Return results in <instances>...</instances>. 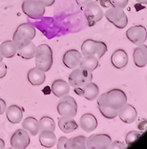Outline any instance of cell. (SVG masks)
<instances>
[{
    "instance_id": "obj_1",
    "label": "cell",
    "mask_w": 147,
    "mask_h": 149,
    "mask_svg": "<svg viewBox=\"0 0 147 149\" xmlns=\"http://www.w3.org/2000/svg\"><path fill=\"white\" fill-rule=\"evenodd\" d=\"M127 103V95L120 89H112L102 94L97 99V104H103L119 110Z\"/></svg>"
},
{
    "instance_id": "obj_2",
    "label": "cell",
    "mask_w": 147,
    "mask_h": 149,
    "mask_svg": "<svg viewBox=\"0 0 147 149\" xmlns=\"http://www.w3.org/2000/svg\"><path fill=\"white\" fill-rule=\"evenodd\" d=\"M36 67L43 71L48 72L53 63L52 50L46 44H41L36 47L35 52Z\"/></svg>"
},
{
    "instance_id": "obj_3",
    "label": "cell",
    "mask_w": 147,
    "mask_h": 149,
    "mask_svg": "<svg viewBox=\"0 0 147 149\" xmlns=\"http://www.w3.org/2000/svg\"><path fill=\"white\" fill-rule=\"evenodd\" d=\"M36 35V30L32 25L22 23L17 27L13 35V41L17 46V49L28 45L32 41Z\"/></svg>"
},
{
    "instance_id": "obj_4",
    "label": "cell",
    "mask_w": 147,
    "mask_h": 149,
    "mask_svg": "<svg viewBox=\"0 0 147 149\" xmlns=\"http://www.w3.org/2000/svg\"><path fill=\"white\" fill-rule=\"evenodd\" d=\"M81 51L84 56L95 55L100 59L108 51V48L104 42L88 39L81 45Z\"/></svg>"
},
{
    "instance_id": "obj_5",
    "label": "cell",
    "mask_w": 147,
    "mask_h": 149,
    "mask_svg": "<svg viewBox=\"0 0 147 149\" xmlns=\"http://www.w3.org/2000/svg\"><path fill=\"white\" fill-rule=\"evenodd\" d=\"M104 16L115 27L123 29L128 25V17L123 8L112 6L108 8Z\"/></svg>"
},
{
    "instance_id": "obj_6",
    "label": "cell",
    "mask_w": 147,
    "mask_h": 149,
    "mask_svg": "<svg viewBox=\"0 0 147 149\" xmlns=\"http://www.w3.org/2000/svg\"><path fill=\"white\" fill-rule=\"evenodd\" d=\"M57 110L61 116L74 117L77 114L78 105L73 97L66 95L61 97L57 106Z\"/></svg>"
},
{
    "instance_id": "obj_7",
    "label": "cell",
    "mask_w": 147,
    "mask_h": 149,
    "mask_svg": "<svg viewBox=\"0 0 147 149\" xmlns=\"http://www.w3.org/2000/svg\"><path fill=\"white\" fill-rule=\"evenodd\" d=\"M45 8L38 0H24L22 10L25 15L32 19H40L45 14Z\"/></svg>"
},
{
    "instance_id": "obj_8",
    "label": "cell",
    "mask_w": 147,
    "mask_h": 149,
    "mask_svg": "<svg viewBox=\"0 0 147 149\" xmlns=\"http://www.w3.org/2000/svg\"><path fill=\"white\" fill-rule=\"evenodd\" d=\"M92 72L82 70L81 68H76L69 74V84L74 88L81 87L86 84L92 81Z\"/></svg>"
},
{
    "instance_id": "obj_9",
    "label": "cell",
    "mask_w": 147,
    "mask_h": 149,
    "mask_svg": "<svg viewBox=\"0 0 147 149\" xmlns=\"http://www.w3.org/2000/svg\"><path fill=\"white\" fill-rule=\"evenodd\" d=\"M85 15L89 27H92L103 18L104 13L97 2L91 1L85 5Z\"/></svg>"
},
{
    "instance_id": "obj_10",
    "label": "cell",
    "mask_w": 147,
    "mask_h": 149,
    "mask_svg": "<svg viewBox=\"0 0 147 149\" xmlns=\"http://www.w3.org/2000/svg\"><path fill=\"white\" fill-rule=\"evenodd\" d=\"M111 142V138L108 134H93L87 138L86 147L89 149H107Z\"/></svg>"
},
{
    "instance_id": "obj_11",
    "label": "cell",
    "mask_w": 147,
    "mask_h": 149,
    "mask_svg": "<svg viewBox=\"0 0 147 149\" xmlns=\"http://www.w3.org/2000/svg\"><path fill=\"white\" fill-rule=\"evenodd\" d=\"M126 37L136 46L144 44L147 39L146 29L143 26H134L126 31Z\"/></svg>"
},
{
    "instance_id": "obj_12",
    "label": "cell",
    "mask_w": 147,
    "mask_h": 149,
    "mask_svg": "<svg viewBox=\"0 0 147 149\" xmlns=\"http://www.w3.org/2000/svg\"><path fill=\"white\" fill-rule=\"evenodd\" d=\"M30 136L26 130L18 129L14 133L10 138V146L16 149H25L29 146Z\"/></svg>"
},
{
    "instance_id": "obj_13",
    "label": "cell",
    "mask_w": 147,
    "mask_h": 149,
    "mask_svg": "<svg viewBox=\"0 0 147 149\" xmlns=\"http://www.w3.org/2000/svg\"><path fill=\"white\" fill-rule=\"evenodd\" d=\"M74 92L78 95L86 98L87 100L93 101L98 97L99 89L96 84L90 81L81 87L74 88Z\"/></svg>"
},
{
    "instance_id": "obj_14",
    "label": "cell",
    "mask_w": 147,
    "mask_h": 149,
    "mask_svg": "<svg viewBox=\"0 0 147 149\" xmlns=\"http://www.w3.org/2000/svg\"><path fill=\"white\" fill-rule=\"evenodd\" d=\"M82 59V55L76 49H70L64 53L63 56V63L69 69H76L78 67Z\"/></svg>"
},
{
    "instance_id": "obj_15",
    "label": "cell",
    "mask_w": 147,
    "mask_h": 149,
    "mask_svg": "<svg viewBox=\"0 0 147 149\" xmlns=\"http://www.w3.org/2000/svg\"><path fill=\"white\" fill-rule=\"evenodd\" d=\"M117 116L121 121L126 124H132L135 122L137 117V110L132 105L126 103L119 109Z\"/></svg>"
},
{
    "instance_id": "obj_16",
    "label": "cell",
    "mask_w": 147,
    "mask_h": 149,
    "mask_svg": "<svg viewBox=\"0 0 147 149\" xmlns=\"http://www.w3.org/2000/svg\"><path fill=\"white\" fill-rule=\"evenodd\" d=\"M111 63L116 69L122 70L128 64L129 62V57L127 52L123 49H117L112 54L111 58Z\"/></svg>"
},
{
    "instance_id": "obj_17",
    "label": "cell",
    "mask_w": 147,
    "mask_h": 149,
    "mask_svg": "<svg viewBox=\"0 0 147 149\" xmlns=\"http://www.w3.org/2000/svg\"><path fill=\"white\" fill-rule=\"evenodd\" d=\"M134 63L137 67L142 68L147 65V46L142 44L137 46L133 52Z\"/></svg>"
},
{
    "instance_id": "obj_18",
    "label": "cell",
    "mask_w": 147,
    "mask_h": 149,
    "mask_svg": "<svg viewBox=\"0 0 147 149\" xmlns=\"http://www.w3.org/2000/svg\"><path fill=\"white\" fill-rule=\"evenodd\" d=\"M79 122L81 128L87 133L92 132L98 126L97 118L91 113H85L81 116Z\"/></svg>"
},
{
    "instance_id": "obj_19",
    "label": "cell",
    "mask_w": 147,
    "mask_h": 149,
    "mask_svg": "<svg viewBox=\"0 0 147 149\" xmlns=\"http://www.w3.org/2000/svg\"><path fill=\"white\" fill-rule=\"evenodd\" d=\"M28 81L33 86H38L42 85L46 81L45 72L40 69L35 67L31 69L27 74Z\"/></svg>"
},
{
    "instance_id": "obj_20",
    "label": "cell",
    "mask_w": 147,
    "mask_h": 149,
    "mask_svg": "<svg viewBox=\"0 0 147 149\" xmlns=\"http://www.w3.org/2000/svg\"><path fill=\"white\" fill-rule=\"evenodd\" d=\"M52 92L57 98H61L67 95L70 90L69 84L63 79H57L52 84Z\"/></svg>"
},
{
    "instance_id": "obj_21",
    "label": "cell",
    "mask_w": 147,
    "mask_h": 149,
    "mask_svg": "<svg viewBox=\"0 0 147 149\" xmlns=\"http://www.w3.org/2000/svg\"><path fill=\"white\" fill-rule=\"evenodd\" d=\"M58 126L64 134H70L78 127V124L73 119V117L68 116H61L58 120Z\"/></svg>"
},
{
    "instance_id": "obj_22",
    "label": "cell",
    "mask_w": 147,
    "mask_h": 149,
    "mask_svg": "<svg viewBox=\"0 0 147 149\" xmlns=\"http://www.w3.org/2000/svg\"><path fill=\"white\" fill-rule=\"evenodd\" d=\"M6 117L11 124H19L22 119V110L17 104H12L6 109Z\"/></svg>"
},
{
    "instance_id": "obj_23",
    "label": "cell",
    "mask_w": 147,
    "mask_h": 149,
    "mask_svg": "<svg viewBox=\"0 0 147 149\" xmlns=\"http://www.w3.org/2000/svg\"><path fill=\"white\" fill-rule=\"evenodd\" d=\"M39 141L41 146L49 148L56 144L57 138L53 131L46 130H41L39 134Z\"/></svg>"
},
{
    "instance_id": "obj_24",
    "label": "cell",
    "mask_w": 147,
    "mask_h": 149,
    "mask_svg": "<svg viewBox=\"0 0 147 149\" xmlns=\"http://www.w3.org/2000/svg\"><path fill=\"white\" fill-rule=\"evenodd\" d=\"M99 59L97 56L95 55H86L82 57L79 64V68L88 72H92L97 68L99 65Z\"/></svg>"
},
{
    "instance_id": "obj_25",
    "label": "cell",
    "mask_w": 147,
    "mask_h": 149,
    "mask_svg": "<svg viewBox=\"0 0 147 149\" xmlns=\"http://www.w3.org/2000/svg\"><path fill=\"white\" fill-rule=\"evenodd\" d=\"M22 128L32 136L37 135L40 131V125H39V121L32 116H29L24 119L22 122Z\"/></svg>"
},
{
    "instance_id": "obj_26",
    "label": "cell",
    "mask_w": 147,
    "mask_h": 149,
    "mask_svg": "<svg viewBox=\"0 0 147 149\" xmlns=\"http://www.w3.org/2000/svg\"><path fill=\"white\" fill-rule=\"evenodd\" d=\"M17 47L13 40L5 41L0 45V53L3 58H14L17 54Z\"/></svg>"
},
{
    "instance_id": "obj_27",
    "label": "cell",
    "mask_w": 147,
    "mask_h": 149,
    "mask_svg": "<svg viewBox=\"0 0 147 149\" xmlns=\"http://www.w3.org/2000/svg\"><path fill=\"white\" fill-rule=\"evenodd\" d=\"M86 139L85 136H78L68 139L66 144V149H86Z\"/></svg>"
},
{
    "instance_id": "obj_28",
    "label": "cell",
    "mask_w": 147,
    "mask_h": 149,
    "mask_svg": "<svg viewBox=\"0 0 147 149\" xmlns=\"http://www.w3.org/2000/svg\"><path fill=\"white\" fill-rule=\"evenodd\" d=\"M36 52V46L32 42H30L28 45L17 49V55L25 60H30L34 58Z\"/></svg>"
},
{
    "instance_id": "obj_29",
    "label": "cell",
    "mask_w": 147,
    "mask_h": 149,
    "mask_svg": "<svg viewBox=\"0 0 147 149\" xmlns=\"http://www.w3.org/2000/svg\"><path fill=\"white\" fill-rule=\"evenodd\" d=\"M40 130H51L55 132V123L51 117L43 116L39 121Z\"/></svg>"
},
{
    "instance_id": "obj_30",
    "label": "cell",
    "mask_w": 147,
    "mask_h": 149,
    "mask_svg": "<svg viewBox=\"0 0 147 149\" xmlns=\"http://www.w3.org/2000/svg\"><path fill=\"white\" fill-rule=\"evenodd\" d=\"M97 105H98V109L100 111V113H101V114L106 119H112L117 116L119 110L111 108V107H108V106H105V105L103 104Z\"/></svg>"
},
{
    "instance_id": "obj_31",
    "label": "cell",
    "mask_w": 147,
    "mask_h": 149,
    "mask_svg": "<svg viewBox=\"0 0 147 149\" xmlns=\"http://www.w3.org/2000/svg\"><path fill=\"white\" fill-rule=\"evenodd\" d=\"M142 136V133L136 131V130H132L127 134L125 136V142L128 146H130L132 143L135 142L139 138Z\"/></svg>"
},
{
    "instance_id": "obj_32",
    "label": "cell",
    "mask_w": 147,
    "mask_h": 149,
    "mask_svg": "<svg viewBox=\"0 0 147 149\" xmlns=\"http://www.w3.org/2000/svg\"><path fill=\"white\" fill-rule=\"evenodd\" d=\"M127 148L126 145L124 144L123 142H120V141L116 140L113 142H111L110 146L108 148L110 149H125Z\"/></svg>"
},
{
    "instance_id": "obj_33",
    "label": "cell",
    "mask_w": 147,
    "mask_h": 149,
    "mask_svg": "<svg viewBox=\"0 0 147 149\" xmlns=\"http://www.w3.org/2000/svg\"><path fill=\"white\" fill-rule=\"evenodd\" d=\"M113 6L120 8H125L128 4H129V0H111Z\"/></svg>"
},
{
    "instance_id": "obj_34",
    "label": "cell",
    "mask_w": 147,
    "mask_h": 149,
    "mask_svg": "<svg viewBox=\"0 0 147 149\" xmlns=\"http://www.w3.org/2000/svg\"><path fill=\"white\" fill-rule=\"evenodd\" d=\"M68 139L66 136H61L59 139L57 140V149H66V144Z\"/></svg>"
},
{
    "instance_id": "obj_35",
    "label": "cell",
    "mask_w": 147,
    "mask_h": 149,
    "mask_svg": "<svg viewBox=\"0 0 147 149\" xmlns=\"http://www.w3.org/2000/svg\"><path fill=\"white\" fill-rule=\"evenodd\" d=\"M8 71V68L6 64L3 62H0V79L3 78L6 75Z\"/></svg>"
},
{
    "instance_id": "obj_36",
    "label": "cell",
    "mask_w": 147,
    "mask_h": 149,
    "mask_svg": "<svg viewBox=\"0 0 147 149\" xmlns=\"http://www.w3.org/2000/svg\"><path fill=\"white\" fill-rule=\"evenodd\" d=\"M100 1V5L104 8H111L112 6H113V4H112L111 1V0H99Z\"/></svg>"
},
{
    "instance_id": "obj_37",
    "label": "cell",
    "mask_w": 147,
    "mask_h": 149,
    "mask_svg": "<svg viewBox=\"0 0 147 149\" xmlns=\"http://www.w3.org/2000/svg\"><path fill=\"white\" fill-rule=\"evenodd\" d=\"M44 7H49L55 3V0H38Z\"/></svg>"
},
{
    "instance_id": "obj_38",
    "label": "cell",
    "mask_w": 147,
    "mask_h": 149,
    "mask_svg": "<svg viewBox=\"0 0 147 149\" xmlns=\"http://www.w3.org/2000/svg\"><path fill=\"white\" fill-rule=\"evenodd\" d=\"M6 103H5V101L2 98H0V115H2L5 113V111L6 110Z\"/></svg>"
},
{
    "instance_id": "obj_39",
    "label": "cell",
    "mask_w": 147,
    "mask_h": 149,
    "mask_svg": "<svg viewBox=\"0 0 147 149\" xmlns=\"http://www.w3.org/2000/svg\"><path fill=\"white\" fill-rule=\"evenodd\" d=\"M92 0H76V3L80 6H85L88 2H91Z\"/></svg>"
},
{
    "instance_id": "obj_40",
    "label": "cell",
    "mask_w": 147,
    "mask_h": 149,
    "mask_svg": "<svg viewBox=\"0 0 147 149\" xmlns=\"http://www.w3.org/2000/svg\"><path fill=\"white\" fill-rule=\"evenodd\" d=\"M5 147V143L2 139H0V149H3Z\"/></svg>"
},
{
    "instance_id": "obj_41",
    "label": "cell",
    "mask_w": 147,
    "mask_h": 149,
    "mask_svg": "<svg viewBox=\"0 0 147 149\" xmlns=\"http://www.w3.org/2000/svg\"><path fill=\"white\" fill-rule=\"evenodd\" d=\"M138 3L140 4H144V5H146L147 3V0H136Z\"/></svg>"
},
{
    "instance_id": "obj_42",
    "label": "cell",
    "mask_w": 147,
    "mask_h": 149,
    "mask_svg": "<svg viewBox=\"0 0 147 149\" xmlns=\"http://www.w3.org/2000/svg\"><path fill=\"white\" fill-rule=\"evenodd\" d=\"M2 61H3V57H2V55L0 53V62H2Z\"/></svg>"
}]
</instances>
